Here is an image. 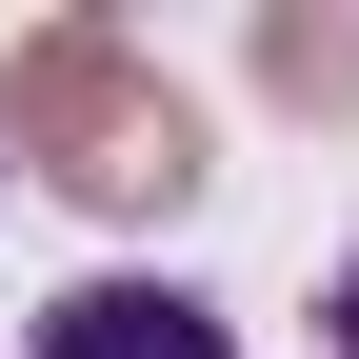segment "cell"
<instances>
[{
  "label": "cell",
  "instance_id": "obj_2",
  "mask_svg": "<svg viewBox=\"0 0 359 359\" xmlns=\"http://www.w3.org/2000/svg\"><path fill=\"white\" fill-rule=\"evenodd\" d=\"M40 359H240V339L180 280H80V299H40Z\"/></svg>",
  "mask_w": 359,
  "mask_h": 359
},
{
  "label": "cell",
  "instance_id": "obj_4",
  "mask_svg": "<svg viewBox=\"0 0 359 359\" xmlns=\"http://www.w3.org/2000/svg\"><path fill=\"white\" fill-rule=\"evenodd\" d=\"M320 320H339V359H359V259H339V299H320Z\"/></svg>",
  "mask_w": 359,
  "mask_h": 359
},
{
  "label": "cell",
  "instance_id": "obj_3",
  "mask_svg": "<svg viewBox=\"0 0 359 359\" xmlns=\"http://www.w3.org/2000/svg\"><path fill=\"white\" fill-rule=\"evenodd\" d=\"M259 80H280V100H359V20H259Z\"/></svg>",
  "mask_w": 359,
  "mask_h": 359
},
{
  "label": "cell",
  "instance_id": "obj_1",
  "mask_svg": "<svg viewBox=\"0 0 359 359\" xmlns=\"http://www.w3.org/2000/svg\"><path fill=\"white\" fill-rule=\"evenodd\" d=\"M0 160H40L60 200L140 219V200H180V180H200V120H180V80L140 60V40L40 20V40H20V80H0Z\"/></svg>",
  "mask_w": 359,
  "mask_h": 359
}]
</instances>
